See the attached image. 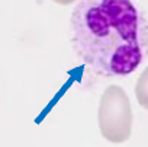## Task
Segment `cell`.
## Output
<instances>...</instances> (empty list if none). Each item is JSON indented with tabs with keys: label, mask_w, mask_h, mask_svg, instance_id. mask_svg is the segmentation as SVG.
I'll return each instance as SVG.
<instances>
[{
	"label": "cell",
	"mask_w": 148,
	"mask_h": 147,
	"mask_svg": "<svg viewBox=\"0 0 148 147\" xmlns=\"http://www.w3.org/2000/svg\"><path fill=\"white\" fill-rule=\"evenodd\" d=\"M70 38L79 60L100 77L129 75L148 51V25L131 0H80Z\"/></svg>",
	"instance_id": "obj_1"
},
{
	"label": "cell",
	"mask_w": 148,
	"mask_h": 147,
	"mask_svg": "<svg viewBox=\"0 0 148 147\" xmlns=\"http://www.w3.org/2000/svg\"><path fill=\"white\" fill-rule=\"evenodd\" d=\"M97 121L100 134L110 143L119 144L131 137L132 109L129 98L121 86H109L103 92Z\"/></svg>",
	"instance_id": "obj_2"
},
{
	"label": "cell",
	"mask_w": 148,
	"mask_h": 147,
	"mask_svg": "<svg viewBox=\"0 0 148 147\" xmlns=\"http://www.w3.org/2000/svg\"><path fill=\"white\" fill-rule=\"evenodd\" d=\"M135 96L138 104L148 109V67L141 73V76L136 80V86H135Z\"/></svg>",
	"instance_id": "obj_3"
},
{
	"label": "cell",
	"mask_w": 148,
	"mask_h": 147,
	"mask_svg": "<svg viewBox=\"0 0 148 147\" xmlns=\"http://www.w3.org/2000/svg\"><path fill=\"white\" fill-rule=\"evenodd\" d=\"M52 2H55V3H58V5L65 6V5H71V3H74V2H77V0H52Z\"/></svg>",
	"instance_id": "obj_4"
}]
</instances>
